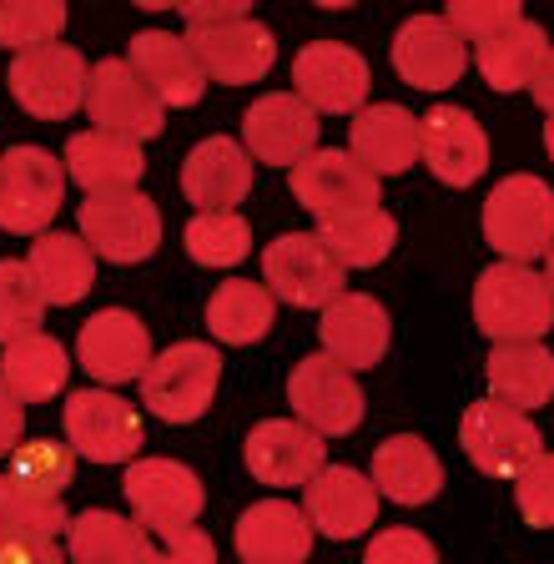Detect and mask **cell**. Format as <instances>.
<instances>
[{
    "instance_id": "29",
    "label": "cell",
    "mask_w": 554,
    "mask_h": 564,
    "mask_svg": "<svg viewBox=\"0 0 554 564\" xmlns=\"http://www.w3.org/2000/svg\"><path fill=\"white\" fill-rule=\"evenodd\" d=\"M25 268L36 278L41 297L56 307L82 303L96 288V252L76 232H41L36 247H31V258H25Z\"/></svg>"
},
{
    "instance_id": "49",
    "label": "cell",
    "mask_w": 554,
    "mask_h": 564,
    "mask_svg": "<svg viewBox=\"0 0 554 564\" xmlns=\"http://www.w3.org/2000/svg\"><path fill=\"white\" fill-rule=\"evenodd\" d=\"M544 147H550V156H554V117L544 121Z\"/></svg>"
},
{
    "instance_id": "1",
    "label": "cell",
    "mask_w": 554,
    "mask_h": 564,
    "mask_svg": "<svg viewBox=\"0 0 554 564\" xmlns=\"http://www.w3.org/2000/svg\"><path fill=\"white\" fill-rule=\"evenodd\" d=\"M474 323L495 343H540L554 328V288L524 262H495L474 288Z\"/></svg>"
},
{
    "instance_id": "18",
    "label": "cell",
    "mask_w": 554,
    "mask_h": 564,
    "mask_svg": "<svg viewBox=\"0 0 554 564\" xmlns=\"http://www.w3.org/2000/svg\"><path fill=\"white\" fill-rule=\"evenodd\" d=\"M303 514L307 524L328 534V540H354L378 519V484L358 469L343 464H323L313 479L303 484Z\"/></svg>"
},
{
    "instance_id": "35",
    "label": "cell",
    "mask_w": 554,
    "mask_h": 564,
    "mask_svg": "<svg viewBox=\"0 0 554 564\" xmlns=\"http://www.w3.org/2000/svg\"><path fill=\"white\" fill-rule=\"evenodd\" d=\"M323 247H328L338 268H378V262L393 252L399 242V223H393L383 207H363V212H348L338 223H323Z\"/></svg>"
},
{
    "instance_id": "34",
    "label": "cell",
    "mask_w": 554,
    "mask_h": 564,
    "mask_svg": "<svg viewBox=\"0 0 554 564\" xmlns=\"http://www.w3.org/2000/svg\"><path fill=\"white\" fill-rule=\"evenodd\" d=\"M272 307H278V297H272L262 282L232 278V282H222V288L213 293V303H207V328H213V338L242 348V343L268 338Z\"/></svg>"
},
{
    "instance_id": "28",
    "label": "cell",
    "mask_w": 554,
    "mask_h": 564,
    "mask_svg": "<svg viewBox=\"0 0 554 564\" xmlns=\"http://www.w3.org/2000/svg\"><path fill=\"white\" fill-rule=\"evenodd\" d=\"M484 383L504 409H540L554 399V352L540 343H499L484 364Z\"/></svg>"
},
{
    "instance_id": "42",
    "label": "cell",
    "mask_w": 554,
    "mask_h": 564,
    "mask_svg": "<svg viewBox=\"0 0 554 564\" xmlns=\"http://www.w3.org/2000/svg\"><path fill=\"white\" fill-rule=\"evenodd\" d=\"M514 499L524 524L534 529H554V454H540L530 469L514 479Z\"/></svg>"
},
{
    "instance_id": "48",
    "label": "cell",
    "mask_w": 554,
    "mask_h": 564,
    "mask_svg": "<svg viewBox=\"0 0 554 564\" xmlns=\"http://www.w3.org/2000/svg\"><path fill=\"white\" fill-rule=\"evenodd\" d=\"M530 96H534V101H540L544 111H550V117H554V46H550V56L540 61V70H534Z\"/></svg>"
},
{
    "instance_id": "39",
    "label": "cell",
    "mask_w": 554,
    "mask_h": 564,
    "mask_svg": "<svg viewBox=\"0 0 554 564\" xmlns=\"http://www.w3.org/2000/svg\"><path fill=\"white\" fill-rule=\"evenodd\" d=\"M41 323H46V297H41L36 278L25 262L6 258L0 262V343L11 348V343L41 333Z\"/></svg>"
},
{
    "instance_id": "38",
    "label": "cell",
    "mask_w": 554,
    "mask_h": 564,
    "mask_svg": "<svg viewBox=\"0 0 554 564\" xmlns=\"http://www.w3.org/2000/svg\"><path fill=\"white\" fill-rule=\"evenodd\" d=\"M6 474L15 484H25L41 499H61L66 484L76 474V448L56 444V438H31V444H15V454L6 458Z\"/></svg>"
},
{
    "instance_id": "32",
    "label": "cell",
    "mask_w": 554,
    "mask_h": 564,
    "mask_svg": "<svg viewBox=\"0 0 554 564\" xmlns=\"http://www.w3.org/2000/svg\"><path fill=\"white\" fill-rule=\"evenodd\" d=\"M72 564H152V540L142 524L111 514V509H86L66 529Z\"/></svg>"
},
{
    "instance_id": "10",
    "label": "cell",
    "mask_w": 554,
    "mask_h": 564,
    "mask_svg": "<svg viewBox=\"0 0 554 564\" xmlns=\"http://www.w3.org/2000/svg\"><path fill=\"white\" fill-rule=\"evenodd\" d=\"M66 438L91 464H127L146 444V423L127 399L107 388H86L66 399Z\"/></svg>"
},
{
    "instance_id": "14",
    "label": "cell",
    "mask_w": 554,
    "mask_h": 564,
    "mask_svg": "<svg viewBox=\"0 0 554 564\" xmlns=\"http://www.w3.org/2000/svg\"><path fill=\"white\" fill-rule=\"evenodd\" d=\"M318 111L297 91H272L258 96L242 117V141L248 152L268 166H297L303 156L318 152Z\"/></svg>"
},
{
    "instance_id": "46",
    "label": "cell",
    "mask_w": 554,
    "mask_h": 564,
    "mask_svg": "<svg viewBox=\"0 0 554 564\" xmlns=\"http://www.w3.org/2000/svg\"><path fill=\"white\" fill-rule=\"evenodd\" d=\"M0 564H66L51 540H25V534H0Z\"/></svg>"
},
{
    "instance_id": "26",
    "label": "cell",
    "mask_w": 554,
    "mask_h": 564,
    "mask_svg": "<svg viewBox=\"0 0 554 564\" xmlns=\"http://www.w3.org/2000/svg\"><path fill=\"white\" fill-rule=\"evenodd\" d=\"M127 61H131V70L156 91L162 106H197L202 91H207V76H202L197 56H192L187 35H172V31L131 35V56Z\"/></svg>"
},
{
    "instance_id": "13",
    "label": "cell",
    "mask_w": 554,
    "mask_h": 564,
    "mask_svg": "<svg viewBox=\"0 0 554 564\" xmlns=\"http://www.w3.org/2000/svg\"><path fill=\"white\" fill-rule=\"evenodd\" d=\"M293 197L303 202L318 223H338L348 212L378 207V176L354 162V152L318 147L313 156L293 166Z\"/></svg>"
},
{
    "instance_id": "40",
    "label": "cell",
    "mask_w": 554,
    "mask_h": 564,
    "mask_svg": "<svg viewBox=\"0 0 554 564\" xmlns=\"http://www.w3.org/2000/svg\"><path fill=\"white\" fill-rule=\"evenodd\" d=\"M61 31H66V6L61 0H6L0 6V46H11L15 56L56 46Z\"/></svg>"
},
{
    "instance_id": "36",
    "label": "cell",
    "mask_w": 554,
    "mask_h": 564,
    "mask_svg": "<svg viewBox=\"0 0 554 564\" xmlns=\"http://www.w3.org/2000/svg\"><path fill=\"white\" fill-rule=\"evenodd\" d=\"M72 529V514L61 499H41L11 474H0V534H25V540H56Z\"/></svg>"
},
{
    "instance_id": "21",
    "label": "cell",
    "mask_w": 554,
    "mask_h": 564,
    "mask_svg": "<svg viewBox=\"0 0 554 564\" xmlns=\"http://www.w3.org/2000/svg\"><path fill=\"white\" fill-rule=\"evenodd\" d=\"M192 56H197L202 76H213L222 86H252L272 70V56H278V41L262 21H232L217 25V31H192L187 35Z\"/></svg>"
},
{
    "instance_id": "16",
    "label": "cell",
    "mask_w": 554,
    "mask_h": 564,
    "mask_svg": "<svg viewBox=\"0 0 554 564\" xmlns=\"http://www.w3.org/2000/svg\"><path fill=\"white\" fill-rule=\"evenodd\" d=\"M242 458H248L258 484H272V489H293L297 484L303 489L328 464V444H323V434H313L297 419H262L248 434Z\"/></svg>"
},
{
    "instance_id": "3",
    "label": "cell",
    "mask_w": 554,
    "mask_h": 564,
    "mask_svg": "<svg viewBox=\"0 0 554 564\" xmlns=\"http://www.w3.org/2000/svg\"><path fill=\"white\" fill-rule=\"evenodd\" d=\"M222 358L213 343H172L142 373V403L166 423H192L213 409Z\"/></svg>"
},
{
    "instance_id": "2",
    "label": "cell",
    "mask_w": 554,
    "mask_h": 564,
    "mask_svg": "<svg viewBox=\"0 0 554 564\" xmlns=\"http://www.w3.org/2000/svg\"><path fill=\"white\" fill-rule=\"evenodd\" d=\"M484 242L504 262H524V268L544 258L554 242V192L530 172L504 176L484 202Z\"/></svg>"
},
{
    "instance_id": "43",
    "label": "cell",
    "mask_w": 554,
    "mask_h": 564,
    "mask_svg": "<svg viewBox=\"0 0 554 564\" xmlns=\"http://www.w3.org/2000/svg\"><path fill=\"white\" fill-rule=\"evenodd\" d=\"M363 564H438V550L419 529H383V534L368 544Z\"/></svg>"
},
{
    "instance_id": "15",
    "label": "cell",
    "mask_w": 554,
    "mask_h": 564,
    "mask_svg": "<svg viewBox=\"0 0 554 564\" xmlns=\"http://www.w3.org/2000/svg\"><path fill=\"white\" fill-rule=\"evenodd\" d=\"M127 505L137 514V524L156 534L166 524H197L207 489L177 458H137L127 469Z\"/></svg>"
},
{
    "instance_id": "33",
    "label": "cell",
    "mask_w": 554,
    "mask_h": 564,
    "mask_svg": "<svg viewBox=\"0 0 554 564\" xmlns=\"http://www.w3.org/2000/svg\"><path fill=\"white\" fill-rule=\"evenodd\" d=\"M544 56H550V35H544V25H534V21H519V25H509V31L479 41V70L495 91H519V86H530Z\"/></svg>"
},
{
    "instance_id": "41",
    "label": "cell",
    "mask_w": 554,
    "mask_h": 564,
    "mask_svg": "<svg viewBox=\"0 0 554 564\" xmlns=\"http://www.w3.org/2000/svg\"><path fill=\"white\" fill-rule=\"evenodd\" d=\"M444 21L459 31V41H474V46H479V41H489V35L519 25L524 11H519L514 0H454Z\"/></svg>"
},
{
    "instance_id": "27",
    "label": "cell",
    "mask_w": 554,
    "mask_h": 564,
    "mask_svg": "<svg viewBox=\"0 0 554 564\" xmlns=\"http://www.w3.org/2000/svg\"><path fill=\"white\" fill-rule=\"evenodd\" d=\"M313 550V524L297 505L262 499L237 519V554L242 564H303Z\"/></svg>"
},
{
    "instance_id": "9",
    "label": "cell",
    "mask_w": 554,
    "mask_h": 564,
    "mask_svg": "<svg viewBox=\"0 0 554 564\" xmlns=\"http://www.w3.org/2000/svg\"><path fill=\"white\" fill-rule=\"evenodd\" d=\"M287 403H293L297 423H307L313 434H354L368 413V399L358 378L343 364H333L328 352H313L293 368L287 378Z\"/></svg>"
},
{
    "instance_id": "44",
    "label": "cell",
    "mask_w": 554,
    "mask_h": 564,
    "mask_svg": "<svg viewBox=\"0 0 554 564\" xmlns=\"http://www.w3.org/2000/svg\"><path fill=\"white\" fill-rule=\"evenodd\" d=\"M156 534H162V550L152 554V564H217L213 534H202L197 524H166Z\"/></svg>"
},
{
    "instance_id": "37",
    "label": "cell",
    "mask_w": 554,
    "mask_h": 564,
    "mask_svg": "<svg viewBox=\"0 0 554 564\" xmlns=\"http://www.w3.org/2000/svg\"><path fill=\"white\" fill-rule=\"evenodd\" d=\"M187 252L202 268H237L252 252V227L237 212H197L187 223Z\"/></svg>"
},
{
    "instance_id": "23",
    "label": "cell",
    "mask_w": 554,
    "mask_h": 564,
    "mask_svg": "<svg viewBox=\"0 0 554 564\" xmlns=\"http://www.w3.org/2000/svg\"><path fill=\"white\" fill-rule=\"evenodd\" d=\"M424 121V162L444 187H469L489 172V137L464 106H434Z\"/></svg>"
},
{
    "instance_id": "24",
    "label": "cell",
    "mask_w": 554,
    "mask_h": 564,
    "mask_svg": "<svg viewBox=\"0 0 554 564\" xmlns=\"http://www.w3.org/2000/svg\"><path fill=\"white\" fill-rule=\"evenodd\" d=\"M182 192L202 212H232L252 192V156L232 137H207L182 162Z\"/></svg>"
},
{
    "instance_id": "11",
    "label": "cell",
    "mask_w": 554,
    "mask_h": 564,
    "mask_svg": "<svg viewBox=\"0 0 554 564\" xmlns=\"http://www.w3.org/2000/svg\"><path fill=\"white\" fill-rule=\"evenodd\" d=\"M86 111H91V121L101 131H117V137H131V141L162 137L166 127V106L156 101V91L131 70V61H117V56L91 66Z\"/></svg>"
},
{
    "instance_id": "4",
    "label": "cell",
    "mask_w": 554,
    "mask_h": 564,
    "mask_svg": "<svg viewBox=\"0 0 554 564\" xmlns=\"http://www.w3.org/2000/svg\"><path fill=\"white\" fill-rule=\"evenodd\" d=\"M66 197V166L46 147H11L0 156V227L36 237L51 227Z\"/></svg>"
},
{
    "instance_id": "6",
    "label": "cell",
    "mask_w": 554,
    "mask_h": 564,
    "mask_svg": "<svg viewBox=\"0 0 554 564\" xmlns=\"http://www.w3.org/2000/svg\"><path fill=\"white\" fill-rule=\"evenodd\" d=\"M459 444L474 458V469L495 474V479H519L544 454V434L534 429L530 413L504 409L495 399L469 403V413L459 423Z\"/></svg>"
},
{
    "instance_id": "47",
    "label": "cell",
    "mask_w": 554,
    "mask_h": 564,
    "mask_svg": "<svg viewBox=\"0 0 554 564\" xmlns=\"http://www.w3.org/2000/svg\"><path fill=\"white\" fill-rule=\"evenodd\" d=\"M21 434H25V409L11 399V393H6V383H0V458L15 454Z\"/></svg>"
},
{
    "instance_id": "25",
    "label": "cell",
    "mask_w": 554,
    "mask_h": 564,
    "mask_svg": "<svg viewBox=\"0 0 554 564\" xmlns=\"http://www.w3.org/2000/svg\"><path fill=\"white\" fill-rule=\"evenodd\" d=\"M146 172L142 141L117 137V131H76L66 141V176H76V187H86L91 197L101 192H131Z\"/></svg>"
},
{
    "instance_id": "19",
    "label": "cell",
    "mask_w": 554,
    "mask_h": 564,
    "mask_svg": "<svg viewBox=\"0 0 554 564\" xmlns=\"http://www.w3.org/2000/svg\"><path fill=\"white\" fill-rule=\"evenodd\" d=\"M76 358L96 383H131L142 378L152 364V338H146V323L127 307H107L96 313L91 323L76 338Z\"/></svg>"
},
{
    "instance_id": "20",
    "label": "cell",
    "mask_w": 554,
    "mask_h": 564,
    "mask_svg": "<svg viewBox=\"0 0 554 564\" xmlns=\"http://www.w3.org/2000/svg\"><path fill=\"white\" fill-rule=\"evenodd\" d=\"M348 147H354V162L373 176H403L424 156V121L403 111L399 101L363 106L348 127Z\"/></svg>"
},
{
    "instance_id": "50",
    "label": "cell",
    "mask_w": 554,
    "mask_h": 564,
    "mask_svg": "<svg viewBox=\"0 0 554 564\" xmlns=\"http://www.w3.org/2000/svg\"><path fill=\"white\" fill-rule=\"evenodd\" d=\"M544 258H550V272H544V278H550V288H554V242H550V252H544Z\"/></svg>"
},
{
    "instance_id": "31",
    "label": "cell",
    "mask_w": 554,
    "mask_h": 564,
    "mask_svg": "<svg viewBox=\"0 0 554 564\" xmlns=\"http://www.w3.org/2000/svg\"><path fill=\"white\" fill-rule=\"evenodd\" d=\"M72 378V358L51 333H31V338L11 343L0 358V383L15 403H46L56 399Z\"/></svg>"
},
{
    "instance_id": "17",
    "label": "cell",
    "mask_w": 554,
    "mask_h": 564,
    "mask_svg": "<svg viewBox=\"0 0 554 564\" xmlns=\"http://www.w3.org/2000/svg\"><path fill=\"white\" fill-rule=\"evenodd\" d=\"M464 66H469V51H464L459 31L444 15H409L393 35V70L419 91L454 86L464 76Z\"/></svg>"
},
{
    "instance_id": "22",
    "label": "cell",
    "mask_w": 554,
    "mask_h": 564,
    "mask_svg": "<svg viewBox=\"0 0 554 564\" xmlns=\"http://www.w3.org/2000/svg\"><path fill=\"white\" fill-rule=\"evenodd\" d=\"M323 352L333 364H343L348 373L378 368L389 352V313L383 303L368 293H343L323 307Z\"/></svg>"
},
{
    "instance_id": "5",
    "label": "cell",
    "mask_w": 554,
    "mask_h": 564,
    "mask_svg": "<svg viewBox=\"0 0 554 564\" xmlns=\"http://www.w3.org/2000/svg\"><path fill=\"white\" fill-rule=\"evenodd\" d=\"M76 223H82V242L91 252H101L107 262H146L162 242V212L137 187L86 197Z\"/></svg>"
},
{
    "instance_id": "12",
    "label": "cell",
    "mask_w": 554,
    "mask_h": 564,
    "mask_svg": "<svg viewBox=\"0 0 554 564\" xmlns=\"http://www.w3.org/2000/svg\"><path fill=\"white\" fill-rule=\"evenodd\" d=\"M293 86L313 111H328V117H358L368 101V61L343 41H313V46L297 51L293 61Z\"/></svg>"
},
{
    "instance_id": "30",
    "label": "cell",
    "mask_w": 554,
    "mask_h": 564,
    "mask_svg": "<svg viewBox=\"0 0 554 564\" xmlns=\"http://www.w3.org/2000/svg\"><path fill=\"white\" fill-rule=\"evenodd\" d=\"M373 484L393 505H428L444 489V464L419 434H393L373 454Z\"/></svg>"
},
{
    "instance_id": "8",
    "label": "cell",
    "mask_w": 554,
    "mask_h": 564,
    "mask_svg": "<svg viewBox=\"0 0 554 564\" xmlns=\"http://www.w3.org/2000/svg\"><path fill=\"white\" fill-rule=\"evenodd\" d=\"M86 82L91 66L76 46H41L11 61V91L15 101L41 121H66L76 117V106H86Z\"/></svg>"
},
{
    "instance_id": "45",
    "label": "cell",
    "mask_w": 554,
    "mask_h": 564,
    "mask_svg": "<svg viewBox=\"0 0 554 564\" xmlns=\"http://www.w3.org/2000/svg\"><path fill=\"white\" fill-rule=\"evenodd\" d=\"M182 21L187 31H217V25L248 21V0H197V6H182Z\"/></svg>"
},
{
    "instance_id": "7",
    "label": "cell",
    "mask_w": 554,
    "mask_h": 564,
    "mask_svg": "<svg viewBox=\"0 0 554 564\" xmlns=\"http://www.w3.org/2000/svg\"><path fill=\"white\" fill-rule=\"evenodd\" d=\"M343 278L348 272L338 268V258L323 247L318 232H287L262 252L268 293L293 307H328L333 297H343Z\"/></svg>"
}]
</instances>
